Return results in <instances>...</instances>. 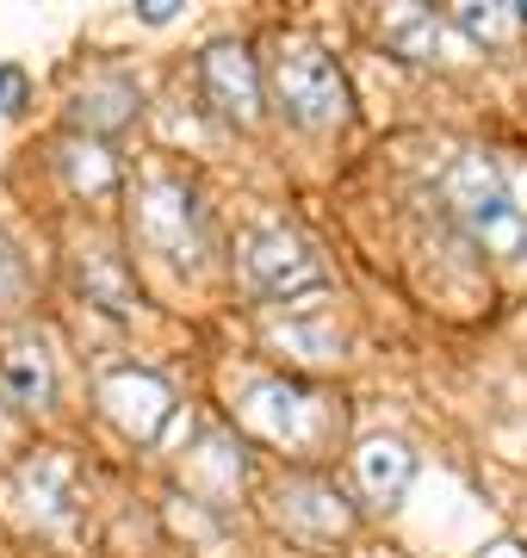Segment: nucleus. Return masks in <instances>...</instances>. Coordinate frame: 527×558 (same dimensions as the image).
<instances>
[{
    "mask_svg": "<svg viewBox=\"0 0 527 558\" xmlns=\"http://www.w3.org/2000/svg\"><path fill=\"white\" fill-rule=\"evenodd\" d=\"M441 199L485 255L508 260V255L527 248V218L515 211V199H508V186H503V174H497L490 156H459L453 161V168L441 174Z\"/></svg>",
    "mask_w": 527,
    "mask_h": 558,
    "instance_id": "obj_1",
    "label": "nucleus"
},
{
    "mask_svg": "<svg viewBox=\"0 0 527 558\" xmlns=\"http://www.w3.org/2000/svg\"><path fill=\"white\" fill-rule=\"evenodd\" d=\"M267 87L292 124L305 131H329L347 119V81L335 69V57H323L317 44H280L267 62Z\"/></svg>",
    "mask_w": 527,
    "mask_h": 558,
    "instance_id": "obj_2",
    "label": "nucleus"
},
{
    "mask_svg": "<svg viewBox=\"0 0 527 558\" xmlns=\"http://www.w3.org/2000/svg\"><path fill=\"white\" fill-rule=\"evenodd\" d=\"M137 236L149 242L168 267H199V255H205L199 199L186 193L181 180H149L137 193Z\"/></svg>",
    "mask_w": 527,
    "mask_h": 558,
    "instance_id": "obj_3",
    "label": "nucleus"
},
{
    "mask_svg": "<svg viewBox=\"0 0 527 558\" xmlns=\"http://www.w3.org/2000/svg\"><path fill=\"white\" fill-rule=\"evenodd\" d=\"M243 267H248V286L261 292V299H305V292H323L329 274H323V260L310 255V242L305 236H292V230H255L243 248Z\"/></svg>",
    "mask_w": 527,
    "mask_h": 558,
    "instance_id": "obj_4",
    "label": "nucleus"
},
{
    "mask_svg": "<svg viewBox=\"0 0 527 558\" xmlns=\"http://www.w3.org/2000/svg\"><path fill=\"white\" fill-rule=\"evenodd\" d=\"M100 403H106V416L119 422L131 440H156L168 428V416H174L168 385L156 379V373H131V366L100 385Z\"/></svg>",
    "mask_w": 527,
    "mask_h": 558,
    "instance_id": "obj_5",
    "label": "nucleus"
},
{
    "mask_svg": "<svg viewBox=\"0 0 527 558\" xmlns=\"http://www.w3.org/2000/svg\"><path fill=\"white\" fill-rule=\"evenodd\" d=\"M205 94H211V106L223 119H236L243 131L261 119V81H255V62H248L243 44H211L205 50Z\"/></svg>",
    "mask_w": 527,
    "mask_h": 558,
    "instance_id": "obj_6",
    "label": "nucleus"
},
{
    "mask_svg": "<svg viewBox=\"0 0 527 558\" xmlns=\"http://www.w3.org/2000/svg\"><path fill=\"white\" fill-rule=\"evenodd\" d=\"M280 521L285 527H298V534H317V539H335L354 527V509L342 502V490H329V484L317 478H292L280 484Z\"/></svg>",
    "mask_w": 527,
    "mask_h": 558,
    "instance_id": "obj_7",
    "label": "nucleus"
},
{
    "mask_svg": "<svg viewBox=\"0 0 527 558\" xmlns=\"http://www.w3.org/2000/svg\"><path fill=\"white\" fill-rule=\"evenodd\" d=\"M354 472H360V490L366 502H379V509H397L409 490V478H416V453H409L404 440H391V435H372L354 453Z\"/></svg>",
    "mask_w": 527,
    "mask_h": 558,
    "instance_id": "obj_8",
    "label": "nucleus"
},
{
    "mask_svg": "<svg viewBox=\"0 0 527 558\" xmlns=\"http://www.w3.org/2000/svg\"><path fill=\"white\" fill-rule=\"evenodd\" d=\"M0 391L20 410H44V403L57 398V373H50V354H44L38 341H13L0 354Z\"/></svg>",
    "mask_w": 527,
    "mask_h": 558,
    "instance_id": "obj_9",
    "label": "nucleus"
},
{
    "mask_svg": "<svg viewBox=\"0 0 527 558\" xmlns=\"http://www.w3.org/2000/svg\"><path fill=\"white\" fill-rule=\"evenodd\" d=\"M385 44L391 50H404L409 62H441L453 44H446V25L428 13V7H397L385 13Z\"/></svg>",
    "mask_w": 527,
    "mask_h": 558,
    "instance_id": "obj_10",
    "label": "nucleus"
},
{
    "mask_svg": "<svg viewBox=\"0 0 527 558\" xmlns=\"http://www.w3.org/2000/svg\"><path fill=\"white\" fill-rule=\"evenodd\" d=\"M131 106H137V87L124 75H100L82 87V100H75V124H87V131H119L124 119H131Z\"/></svg>",
    "mask_w": 527,
    "mask_h": 558,
    "instance_id": "obj_11",
    "label": "nucleus"
},
{
    "mask_svg": "<svg viewBox=\"0 0 527 558\" xmlns=\"http://www.w3.org/2000/svg\"><path fill=\"white\" fill-rule=\"evenodd\" d=\"M75 279H82V292H87V299L106 304L112 317H124V311H131V286H124V274L100 255V248H87V255L75 260Z\"/></svg>",
    "mask_w": 527,
    "mask_h": 558,
    "instance_id": "obj_12",
    "label": "nucleus"
},
{
    "mask_svg": "<svg viewBox=\"0 0 527 558\" xmlns=\"http://www.w3.org/2000/svg\"><path fill=\"white\" fill-rule=\"evenodd\" d=\"M515 20H522L515 7H490V0H459V7H453V25L478 44H503L508 32H515Z\"/></svg>",
    "mask_w": 527,
    "mask_h": 558,
    "instance_id": "obj_13",
    "label": "nucleus"
},
{
    "mask_svg": "<svg viewBox=\"0 0 527 558\" xmlns=\"http://www.w3.org/2000/svg\"><path fill=\"white\" fill-rule=\"evenodd\" d=\"M20 299H25V267H20V255L0 242V311H13Z\"/></svg>",
    "mask_w": 527,
    "mask_h": 558,
    "instance_id": "obj_14",
    "label": "nucleus"
},
{
    "mask_svg": "<svg viewBox=\"0 0 527 558\" xmlns=\"http://www.w3.org/2000/svg\"><path fill=\"white\" fill-rule=\"evenodd\" d=\"M25 106V69L0 62V112H20Z\"/></svg>",
    "mask_w": 527,
    "mask_h": 558,
    "instance_id": "obj_15",
    "label": "nucleus"
},
{
    "mask_svg": "<svg viewBox=\"0 0 527 558\" xmlns=\"http://www.w3.org/2000/svg\"><path fill=\"white\" fill-rule=\"evenodd\" d=\"M174 13H181V0H143V7H137L143 25H168Z\"/></svg>",
    "mask_w": 527,
    "mask_h": 558,
    "instance_id": "obj_16",
    "label": "nucleus"
},
{
    "mask_svg": "<svg viewBox=\"0 0 527 558\" xmlns=\"http://www.w3.org/2000/svg\"><path fill=\"white\" fill-rule=\"evenodd\" d=\"M515 13H522V20H527V0H515Z\"/></svg>",
    "mask_w": 527,
    "mask_h": 558,
    "instance_id": "obj_17",
    "label": "nucleus"
}]
</instances>
